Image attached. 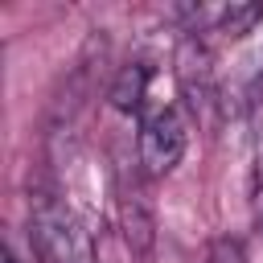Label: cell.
<instances>
[{
    "instance_id": "ba28073f",
    "label": "cell",
    "mask_w": 263,
    "mask_h": 263,
    "mask_svg": "<svg viewBox=\"0 0 263 263\" xmlns=\"http://www.w3.org/2000/svg\"><path fill=\"white\" fill-rule=\"evenodd\" d=\"M255 222L263 226V164H259V173H255Z\"/></svg>"
},
{
    "instance_id": "6da1fadb",
    "label": "cell",
    "mask_w": 263,
    "mask_h": 263,
    "mask_svg": "<svg viewBox=\"0 0 263 263\" xmlns=\"http://www.w3.org/2000/svg\"><path fill=\"white\" fill-rule=\"evenodd\" d=\"M29 234L45 263H95V238L86 222L49 193L29 201Z\"/></svg>"
},
{
    "instance_id": "9c48e42d",
    "label": "cell",
    "mask_w": 263,
    "mask_h": 263,
    "mask_svg": "<svg viewBox=\"0 0 263 263\" xmlns=\"http://www.w3.org/2000/svg\"><path fill=\"white\" fill-rule=\"evenodd\" d=\"M4 263H16V255H12V251H8V255H4Z\"/></svg>"
},
{
    "instance_id": "3957f363",
    "label": "cell",
    "mask_w": 263,
    "mask_h": 263,
    "mask_svg": "<svg viewBox=\"0 0 263 263\" xmlns=\"http://www.w3.org/2000/svg\"><path fill=\"white\" fill-rule=\"evenodd\" d=\"M177 82H181L185 103L193 107V115L197 119H214V111L222 107V95H218L210 45L201 37H185L181 41V49H177Z\"/></svg>"
},
{
    "instance_id": "7a4b0ae2",
    "label": "cell",
    "mask_w": 263,
    "mask_h": 263,
    "mask_svg": "<svg viewBox=\"0 0 263 263\" xmlns=\"http://www.w3.org/2000/svg\"><path fill=\"white\" fill-rule=\"evenodd\" d=\"M185 144H189V127H185L177 107H156V111L144 115L136 152H140V164H144L148 177L173 173L181 164V156H185Z\"/></svg>"
},
{
    "instance_id": "8992f818",
    "label": "cell",
    "mask_w": 263,
    "mask_h": 263,
    "mask_svg": "<svg viewBox=\"0 0 263 263\" xmlns=\"http://www.w3.org/2000/svg\"><path fill=\"white\" fill-rule=\"evenodd\" d=\"M263 21V4H226L218 12V33L222 37H242Z\"/></svg>"
},
{
    "instance_id": "5b68a950",
    "label": "cell",
    "mask_w": 263,
    "mask_h": 263,
    "mask_svg": "<svg viewBox=\"0 0 263 263\" xmlns=\"http://www.w3.org/2000/svg\"><path fill=\"white\" fill-rule=\"evenodd\" d=\"M148 82H152V70L144 62H127L111 82V107L115 111H140L148 99Z\"/></svg>"
},
{
    "instance_id": "52a82bcc",
    "label": "cell",
    "mask_w": 263,
    "mask_h": 263,
    "mask_svg": "<svg viewBox=\"0 0 263 263\" xmlns=\"http://www.w3.org/2000/svg\"><path fill=\"white\" fill-rule=\"evenodd\" d=\"M210 263H247V255H242V247H238V242L222 238V242H214V255H210Z\"/></svg>"
},
{
    "instance_id": "277c9868",
    "label": "cell",
    "mask_w": 263,
    "mask_h": 263,
    "mask_svg": "<svg viewBox=\"0 0 263 263\" xmlns=\"http://www.w3.org/2000/svg\"><path fill=\"white\" fill-rule=\"evenodd\" d=\"M119 222H123V238H127V247L132 251H140V255H148L152 251V242H156V214H152V201L132 185H123L119 189Z\"/></svg>"
}]
</instances>
